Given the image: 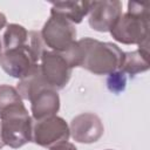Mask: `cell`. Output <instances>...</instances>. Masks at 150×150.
<instances>
[{
  "label": "cell",
  "mask_w": 150,
  "mask_h": 150,
  "mask_svg": "<svg viewBox=\"0 0 150 150\" xmlns=\"http://www.w3.org/2000/svg\"><path fill=\"white\" fill-rule=\"evenodd\" d=\"M6 23H7V19H6L5 14H2V13L0 12V29H2V28L6 26Z\"/></svg>",
  "instance_id": "cell-18"
},
{
  "label": "cell",
  "mask_w": 150,
  "mask_h": 150,
  "mask_svg": "<svg viewBox=\"0 0 150 150\" xmlns=\"http://www.w3.org/2000/svg\"><path fill=\"white\" fill-rule=\"evenodd\" d=\"M49 150H77V149H76V146H75L73 143L63 142V143H60V144H57V145L52 146Z\"/></svg>",
  "instance_id": "cell-17"
},
{
  "label": "cell",
  "mask_w": 150,
  "mask_h": 150,
  "mask_svg": "<svg viewBox=\"0 0 150 150\" xmlns=\"http://www.w3.org/2000/svg\"><path fill=\"white\" fill-rule=\"evenodd\" d=\"M1 53H2V43L0 41V55H1Z\"/></svg>",
  "instance_id": "cell-20"
},
{
  "label": "cell",
  "mask_w": 150,
  "mask_h": 150,
  "mask_svg": "<svg viewBox=\"0 0 150 150\" xmlns=\"http://www.w3.org/2000/svg\"><path fill=\"white\" fill-rule=\"evenodd\" d=\"M89 26L97 32H110L122 15V2L118 0L91 1L89 9Z\"/></svg>",
  "instance_id": "cell-8"
},
{
  "label": "cell",
  "mask_w": 150,
  "mask_h": 150,
  "mask_svg": "<svg viewBox=\"0 0 150 150\" xmlns=\"http://www.w3.org/2000/svg\"><path fill=\"white\" fill-rule=\"evenodd\" d=\"M43 89H50V88L47 86V83L43 80L40 69V63L35 64L32 68V70L18 82L16 86V90L20 94L21 98L28 101Z\"/></svg>",
  "instance_id": "cell-13"
},
{
  "label": "cell",
  "mask_w": 150,
  "mask_h": 150,
  "mask_svg": "<svg viewBox=\"0 0 150 150\" xmlns=\"http://www.w3.org/2000/svg\"><path fill=\"white\" fill-rule=\"evenodd\" d=\"M149 43H144L139 46L137 50L124 53L123 61L120 70H122L125 75L128 74L130 77L136 76L139 73L146 71L149 69Z\"/></svg>",
  "instance_id": "cell-12"
},
{
  "label": "cell",
  "mask_w": 150,
  "mask_h": 150,
  "mask_svg": "<svg viewBox=\"0 0 150 150\" xmlns=\"http://www.w3.org/2000/svg\"><path fill=\"white\" fill-rule=\"evenodd\" d=\"M4 42L2 48L4 50L22 47L28 42L29 32L21 25L18 23H9L4 33Z\"/></svg>",
  "instance_id": "cell-14"
},
{
  "label": "cell",
  "mask_w": 150,
  "mask_h": 150,
  "mask_svg": "<svg viewBox=\"0 0 150 150\" xmlns=\"http://www.w3.org/2000/svg\"><path fill=\"white\" fill-rule=\"evenodd\" d=\"M45 50V43L40 32L30 30L28 42L25 46L1 53L0 66L9 76L21 80L39 63Z\"/></svg>",
  "instance_id": "cell-3"
},
{
  "label": "cell",
  "mask_w": 150,
  "mask_h": 150,
  "mask_svg": "<svg viewBox=\"0 0 150 150\" xmlns=\"http://www.w3.org/2000/svg\"><path fill=\"white\" fill-rule=\"evenodd\" d=\"M110 34L120 43L138 45L148 43L149 38V5L145 2H128V12L122 14Z\"/></svg>",
  "instance_id": "cell-2"
},
{
  "label": "cell",
  "mask_w": 150,
  "mask_h": 150,
  "mask_svg": "<svg viewBox=\"0 0 150 150\" xmlns=\"http://www.w3.org/2000/svg\"><path fill=\"white\" fill-rule=\"evenodd\" d=\"M30 111L35 121L55 116L60 109V97L53 89H43L30 100Z\"/></svg>",
  "instance_id": "cell-10"
},
{
  "label": "cell",
  "mask_w": 150,
  "mask_h": 150,
  "mask_svg": "<svg viewBox=\"0 0 150 150\" xmlns=\"http://www.w3.org/2000/svg\"><path fill=\"white\" fill-rule=\"evenodd\" d=\"M107 150H111V149H107Z\"/></svg>",
  "instance_id": "cell-21"
},
{
  "label": "cell",
  "mask_w": 150,
  "mask_h": 150,
  "mask_svg": "<svg viewBox=\"0 0 150 150\" xmlns=\"http://www.w3.org/2000/svg\"><path fill=\"white\" fill-rule=\"evenodd\" d=\"M50 4V14H57L75 25L89 13L91 1H52Z\"/></svg>",
  "instance_id": "cell-11"
},
{
  "label": "cell",
  "mask_w": 150,
  "mask_h": 150,
  "mask_svg": "<svg viewBox=\"0 0 150 150\" xmlns=\"http://www.w3.org/2000/svg\"><path fill=\"white\" fill-rule=\"evenodd\" d=\"M21 102L22 98L16 88L8 84H0V115L12 105Z\"/></svg>",
  "instance_id": "cell-15"
},
{
  "label": "cell",
  "mask_w": 150,
  "mask_h": 150,
  "mask_svg": "<svg viewBox=\"0 0 150 150\" xmlns=\"http://www.w3.org/2000/svg\"><path fill=\"white\" fill-rule=\"evenodd\" d=\"M5 145L18 149L32 141L33 123L23 102L8 108L0 115Z\"/></svg>",
  "instance_id": "cell-4"
},
{
  "label": "cell",
  "mask_w": 150,
  "mask_h": 150,
  "mask_svg": "<svg viewBox=\"0 0 150 150\" xmlns=\"http://www.w3.org/2000/svg\"><path fill=\"white\" fill-rule=\"evenodd\" d=\"M70 136L69 125L59 116H52L41 121H36L33 125L32 141L43 148L50 149L63 142H68Z\"/></svg>",
  "instance_id": "cell-7"
},
{
  "label": "cell",
  "mask_w": 150,
  "mask_h": 150,
  "mask_svg": "<svg viewBox=\"0 0 150 150\" xmlns=\"http://www.w3.org/2000/svg\"><path fill=\"white\" fill-rule=\"evenodd\" d=\"M40 69L47 86L55 91L63 89L68 84L73 70L63 55L53 50L43 52L40 60Z\"/></svg>",
  "instance_id": "cell-6"
},
{
  "label": "cell",
  "mask_w": 150,
  "mask_h": 150,
  "mask_svg": "<svg viewBox=\"0 0 150 150\" xmlns=\"http://www.w3.org/2000/svg\"><path fill=\"white\" fill-rule=\"evenodd\" d=\"M62 55L71 68L81 67L95 75H109L121 68L124 52L112 42L83 38Z\"/></svg>",
  "instance_id": "cell-1"
},
{
  "label": "cell",
  "mask_w": 150,
  "mask_h": 150,
  "mask_svg": "<svg viewBox=\"0 0 150 150\" xmlns=\"http://www.w3.org/2000/svg\"><path fill=\"white\" fill-rule=\"evenodd\" d=\"M127 86V76L122 70H116L109 74L107 79V87L114 94H120L125 89Z\"/></svg>",
  "instance_id": "cell-16"
},
{
  "label": "cell",
  "mask_w": 150,
  "mask_h": 150,
  "mask_svg": "<svg viewBox=\"0 0 150 150\" xmlns=\"http://www.w3.org/2000/svg\"><path fill=\"white\" fill-rule=\"evenodd\" d=\"M5 146V143H4V139H2V132H1V123H0V150Z\"/></svg>",
  "instance_id": "cell-19"
},
{
  "label": "cell",
  "mask_w": 150,
  "mask_h": 150,
  "mask_svg": "<svg viewBox=\"0 0 150 150\" xmlns=\"http://www.w3.org/2000/svg\"><path fill=\"white\" fill-rule=\"evenodd\" d=\"M40 34L45 46L60 54L66 53L76 41L75 25L57 14H50Z\"/></svg>",
  "instance_id": "cell-5"
},
{
  "label": "cell",
  "mask_w": 150,
  "mask_h": 150,
  "mask_svg": "<svg viewBox=\"0 0 150 150\" xmlns=\"http://www.w3.org/2000/svg\"><path fill=\"white\" fill-rule=\"evenodd\" d=\"M69 131L74 141L90 144L97 142L102 137L104 127L101 118L96 114L83 112L71 120Z\"/></svg>",
  "instance_id": "cell-9"
}]
</instances>
